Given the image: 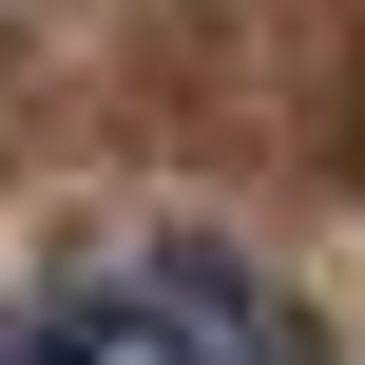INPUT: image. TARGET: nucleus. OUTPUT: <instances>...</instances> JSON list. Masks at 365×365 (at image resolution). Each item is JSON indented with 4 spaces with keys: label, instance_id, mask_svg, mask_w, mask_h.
<instances>
[{
    "label": "nucleus",
    "instance_id": "nucleus-1",
    "mask_svg": "<svg viewBox=\"0 0 365 365\" xmlns=\"http://www.w3.org/2000/svg\"><path fill=\"white\" fill-rule=\"evenodd\" d=\"M19 365H327V346L289 327V289H269L250 250L135 231V250H96V269H58V289L19 308Z\"/></svg>",
    "mask_w": 365,
    "mask_h": 365
}]
</instances>
